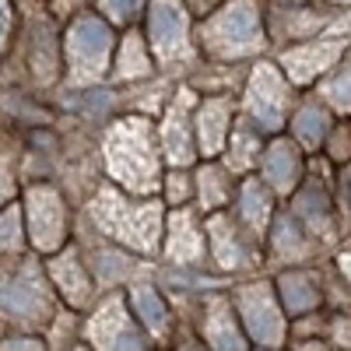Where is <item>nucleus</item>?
<instances>
[{
    "instance_id": "obj_1",
    "label": "nucleus",
    "mask_w": 351,
    "mask_h": 351,
    "mask_svg": "<svg viewBox=\"0 0 351 351\" xmlns=\"http://www.w3.org/2000/svg\"><path fill=\"white\" fill-rule=\"evenodd\" d=\"M106 165L112 180L130 193H155L162 183L155 127L141 116L120 120L106 137Z\"/></svg>"
},
{
    "instance_id": "obj_2",
    "label": "nucleus",
    "mask_w": 351,
    "mask_h": 351,
    "mask_svg": "<svg viewBox=\"0 0 351 351\" xmlns=\"http://www.w3.org/2000/svg\"><path fill=\"white\" fill-rule=\"evenodd\" d=\"M92 218L102 232H109L112 239H120L141 253H152L158 246L162 232V208L158 200H127L116 190H102L92 204Z\"/></svg>"
},
{
    "instance_id": "obj_3",
    "label": "nucleus",
    "mask_w": 351,
    "mask_h": 351,
    "mask_svg": "<svg viewBox=\"0 0 351 351\" xmlns=\"http://www.w3.org/2000/svg\"><path fill=\"white\" fill-rule=\"evenodd\" d=\"M200 46L215 60H239L263 49V21L253 0H232L218 8L200 28Z\"/></svg>"
},
{
    "instance_id": "obj_4",
    "label": "nucleus",
    "mask_w": 351,
    "mask_h": 351,
    "mask_svg": "<svg viewBox=\"0 0 351 351\" xmlns=\"http://www.w3.org/2000/svg\"><path fill=\"white\" fill-rule=\"evenodd\" d=\"M67 64H71V81L88 84L106 74L109 53H112V32L109 25L95 14H81L71 32H67Z\"/></svg>"
},
{
    "instance_id": "obj_5",
    "label": "nucleus",
    "mask_w": 351,
    "mask_h": 351,
    "mask_svg": "<svg viewBox=\"0 0 351 351\" xmlns=\"http://www.w3.org/2000/svg\"><path fill=\"white\" fill-rule=\"evenodd\" d=\"M288 81L274 64H256L246 84V116L250 127L260 134H278L288 120Z\"/></svg>"
},
{
    "instance_id": "obj_6",
    "label": "nucleus",
    "mask_w": 351,
    "mask_h": 351,
    "mask_svg": "<svg viewBox=\"0 0 351 351\" xmlns=\"http://www.w3.org/2000/svg\"><path fill=\"white\" fill-rule=\"evenodd\" d=\"M236 313L243 316L246 337L260 348H281L285 341V306H278L271 285H243L236 291Z\"/></svg>"
},
{
    "instance_id": "obj_7",
    "label": "nucleus",
    "mask_w": 351,
    "mask_h": 351,
    "mask_svg": "<svg viewBox=\"0 0 351 351\" xmlns=\"http://www.w3.org/2000/svg\"><path fill=\"white\" fill-rule=\"evenodd\" d=\"M25 215H28V236H32L36 250H43V253L60 250V243L67 239V208H64L60 193L46 183L32 186L28 190Z\"/></svg>"
},
{
    "instance_id": "obj_8",
    "label": "nucleus",
    "mask_w": 351,
    "mask_h": 351,
    "mask_svg": "<svg viewBox=\"0 0 351 351\" xmlns=\"http://www.w3.org/2000/svg\"><path fill=\"white\" fill-rule=\"evenodd\" d=\"M148 43L158 60H186L190 56V25L183 0H152L148 8Z\"/></svg>"
},
{
    "instance_id": "obj_9",
    "label": "nucleus",
    "mask_w": 351,
    "mask_h": 351,
    "mask_svg": "<svg viewBox=\"0 0 351 351\" xmlns=\"http://www.w3.org/2000/svg\"><path fill=\"white\" fill-rule=\"evenodd\" d=\"M0 309L18 319H39V313H46V291L32 267H0Z\"/></svg>"
},
{
    "instance_id": "obj_10",
    "label": "nucleus",
    "mask_w": 351,
    "mask_h": 351,
    "mask_svg": "<svg viewBox=\"0 0 351 351\" xmlns=\"http://www.w3.org/2000/svg\"><path fill=\"white\" fill-rule=\"evenodd\" d=\"M193 95L183 92L176 95L165 109V120H162V152L165 158L180 169V165H190L197 158V134H193Z\"/></svg>"
},
{
    "instance_id": "obj_11",
    "label": "nucleus",
    "mask_w": 351,
    "mask_h": 351,
    "mask_svg": "<svg viewBox=\"0 0 351 351\" xmlns=\"http://www.w3.org/2000/svg\"><path fill=\"white\" fill-rule=\"evenodd\" d=\"M88 337L95 348H148V334H144L134 316L127 313L123 299H109L88 324Z\"/></svg>"
},
{
    "instance_id": "obj_12",
    "label": "nucleus",
    "mask_w": 351,
    "mask_h": 351,
    "mask_svg": "<svg viewBox=\"0 0 351 351\" xmlns=\"http://www.w3.org/2000/svg\"><path fill=\"white\" fill-rule=\"evenodd\" d=\"M341 56H344V39H316V43H302L295 49H285L281 67L295 84H309L313 77L327 74Z\"/></svg>"
},
{
    "instance_id": "obj_13",
    "label": "nucleus",
    "mask_w": 351,
    "mask_h": 351,
    "mask_svg": "<svg viewBox=\"0 0 351 351\" xmlns=\"http://www.w3.org/2000/svg\"><path fill=\"white\" fill-rule=\"evenodd\" d=\"M228 127H232V99L211 95L193 109V134H197V155L215 158L228 144Z\"/></svg>"
},
{
    "instance_id": "obj_14",
    "label": "nucleus",
    "mask_w": 351,
    "mask_h": 351,
    "mask_svg": "<svg viewBox=\"0 0 351 351\" xmlns=\"http://www.w3.org/2000/svg\"><path fill=\"white\" fill-rule=\"evenodd\" d=\"M208 239H211V256L218 260V267L225 271H239V267H250L253 263V253L243 239V232H236V225H232L228 215L221 211H211L208 218Z\"/></svg>"
},
{
    "instance_id": "obj_15",
    "label": "nucleus",
    "mask_w": 351,
    "mask_h": 351,
    "mask_svg": "<svg viewBox=\"0 0 351 351\" xmlns=\"http://www.w3.org/2000/svg\"><path fill=\"white\" fill-rule=\"evenodd\" d=\"M165 256L176 260V263H197L204 256V228L197 225L193 211H186V204H180V208L169 215Z\"/></svg>"
},
{
    "instance_id": "obj_16",
    "label": "nucleus",
    "mask_w": 351,
    "mask_h": 351,
    "mask_svg": "<svg viewBox=\"0 0 351 351\" xmlns=\"http://www.w3.org/2000/svg\"><path fill=\"white\" fill-rule=\"evenodd\" d=\"M260 165H263V180H267L278 193H291L299 186V176H302V155H299V148L291 141H285V137H278L267 152H263V158H260Z\"/></svg>"
},
{
    "instance_id": "obj_17",
    "label": "nucleus",
    "mask_w": 351,
    "mask_h": 351,
    "mask_svg": "<svg viewBox=\"0 0 351 351\" xmlns=\"http://www.w3.org/2000/svg\"><path fill=\"white\" fill-rule=\"evenodd\" d=\"M204 341H208L211 348H250V337L246 330H239L236 324V306H232L228 299L215 295L208 302V316H204Z\"/></svg>"
},
{
    "instance_id": "obj_18",
    "label": "nucleus",
    "mask_w": 351,
    "mask_h": 351,
    "mask_svg": "<svg viewBox=\"0 0 351 351\" xmlns=\"http://www.w3.org/2000/svg\"><path fill=\"white\" fill-rule=\"evenodd\" d=\"M278 288H281V306L285 313L299 316V313H309L319 306V288H316V278L306 274V271H285L278 278Z\"/></svg>"
},
{
    "instance_id": "obj_19",
    "label": "nucleus",
    "mask_w": 351,
    "mask_h": 351,
    "mask_svg": "<svg viewBox=\"0 0 351 351\" xmlns=\"http://www.w3.org/2000/svg\"><path fill=\"white\" fill-rule=\"evenodd\" d=\"M295 218H302V225L319 239H334V215H330V200L324 190H302L295 197Z\"/></svg>"
},
{
    "instance_id": "obj_20",
    "label": "nucleus",
    "mask_w": 351,
    "mask_h": 351,
    "mask_svg": "<svg viewBox=\"0 0 351 351\" xmlns=\"http://www.w3.org/2000/svg\"><path fill=\"white\" fill-rule=\"evenodd\" d=\"M130 302H134V316L141 319V327L148 330V334L162 337V334L169 330V306H165V299L158 295L155 285H137L134 295H130Z\"/></svg>"
},
{
    "instance_id": "obj_21",
    "label": "nucleus",
    "mask_w": 351,
    "mask_h": 351,
    "mask_svg": "<svg viewBox=\"0 0 351 351\" xmlns=\"http://www.w3.org/2000/svg\"><path fill=\"white\" fill-rule=\"evenodd\" d=\"M239 218L250 228V236H263L271 221V193L263 190L260 180H246L239 190Z\"/></svg>"
},
{
    "instance_id": "obj_22",
    "label": "nucleus",
    "mask_w": 351,
    "mask_h": 351,
    "mask_svg": "<svg viewBox=\"0 0 351 351\" xmlns=\"http://www.w3.org/2000/svg\"><path fill=\"white\" fill-rule=\"evenodd\" d=\"M193 190L200 197V208L208 211V215L211 211H221L225 204H228V197H232V176H228V169L204 165L197 172V180H193Z\"/></svg>"
},
{
    "instance_id": "obj_23",
    "label": "nucleus",
    "mask_w": 351,
    "mask_h": 351,
    "mask_svg": "<svg viewBox=\"0 0 351 351\" xmlns=\"http://www.w3.org/2000/svg\"><path fill=\"white\" fill-rule=\"evenodd\" d=\"M53 278H56V285H60V291L67 295V302H74V306H81L88 295H92V281H88V274L81 271V260L71 256V253L53 260Z\"/></svg>"
},
{
    "instance_id": "obj_24",
    "label": "nucleus",
    "mask_w": 351,
    "mask_h": 351,
    "mask_svg": "<svg viewBox=\"0 0 351 351\" xmlns=\"http://www.w3.org/2000/svg\"><path fill=\"white\" fill-rule=\"evenodd\" d=\"M291 127H295V137L306 144V148H319V144L327 141V134H330V112L324 106H316V102H306L295 112Z\"/></svg>"
},
{
    "instance_id": "obj_25",
    "label": "nucleus",
    "mask_w": 351,
    "mask_h": 351,
    "mask_svg": "<svg viewBox=\"0 0 351 351\" xmlns=\"http://www.w3.org/2000/svg\"><path fill=\"white\" fill-rule=\"evenodd\" d=\"M148 71H152V56H148V46H144V39H141L137 32L123 36L120 53H116V77L130 81V77H144Z\"/></svg>"
},
{
    "instance_id": "obj_26",
    "label": "nucleus",
    "mask_w": 351,
    "mask_h": 351,
    "mask_svg": "<svg viewBox=\"0 0 351 351\" xmlns=\"http://www.w3.org/2000/svg\"><path fill=\"white\" fill-rule=\"evenodd\" d=\"M228 148V169H250L253 162H260V130L239 123L236 130H232V144H225Z\"/></svg>"
},
{
    "instance_id": "obj_27",
    "label": "nucleus",
    "mask_w": 351,
    "mask_h": 351,
    "mask_svg": "<svg viewBox=\"0 0 351 351\" xmlns=\"http://www.w3.org/2000/svg\"><path fill=\"white\" fill-rule=\"evenodd\" d=\"M274 253L285 260H299L309 253V243L302 239V228H299L295 215H281L274 221Z\"/></svg>"
},
{
    "instance_id": "obj_28",
    "label": "nucleus",
    "mask_w": 351,
    "mask_h": 351,
    "mask_svg": "<svg viewBox=\"0 0 351 351\" xmlns=\"http://www.w3.org/2000/svg\"><path fill=\"white\" fill-rule=\"evenodd\" d=\"M324 95L337 112H351V56L341 64L337 74H330V81L324 84Z\"/></svg>"
},
{
    "instance_id": "obj_29",
    "label": "nucleus",
    "mask_w": 351,
    "mask_h": 351,
    "mask_svg": "<svg viewBox=\"0 0 351 351\" xmlns=\"http://www.w3.org/2000/svg\"><path fill=\"white\" fill-rule=\"evenodd\" d=\"M165 197L172 208H180V204H186L193 197V176L186 172H169L165 176Z\"/></svg>"
},
{
    "instance_id": "obj_30",
    "label": "nucleus",
    "mask_w": 351,
    "mask_h": 351,
    "mask_svg": "<svg viewBox=\"0 0 351 351\" xmlns=\"http://www.w3.org/2000/svg\"><path fill=\"white\" fill-rule=\"evenodd\" d=\"M102 11L112 18V21H130L141 8H144V0H99Z\"/></svg>"
},
{
    "instance_id": "obj_31",
    "label": "nucleus",
    "mask_w": 351,
    "mask_h": 351,
    "mask_svg": "<svg viewBox=\"0 0 351 351\" xmlns=\"http://www.w3.org/2000/svg\"><path fill=\"white\" fill-rule=\"evenodd\" d=\"M18 211L14 208H8L4 215H0V253H4V250H11L14 243H18Z\"/></svg>"
},
{
    "instance_id": "obj_32",
    "label": "nucleus",
    "mask_w": 351,
    "mask_h": 351,
    "mask_svg": "<svg viewBox=\"0 0 351 351\" xmlns=\"http://www.w3.org/2000/svg\"><path fill=\"white\" fill-rule=\"evenodd\" d=\"M330 158H337V162H348L351 158V134L348 130H337L330 137Z\"/></svg>"
},
{
    "instance_id": "obj_33",
    "label": "nucleus",
    "mask_w": 351,
    "mask_h": 351,
    "mask_svg": "<svg viewBox=\"0 0 351 351\" xmlns=\"http://www.w3.org/2000/svg\"><path fill=\"white\" fill-rule=\"evenodd\" d=\"M341 211H344L348 221H351V169L341 176Z\"/></svg>"
},
{
    "instance_id": "obj_34",
    "label": "nucleus",
    "mask_w": 351,
    "mask_h": 351,
    "mask_svg": "<svg viewBox=\"0 0 351 351\" xmlns=\"http://www.w3.org/2000/svg\"><path fill=\"white\" fill-rule=\"evenodd\" d=\"M8 193H11V169L8 162H0V204L8 200Z\"/></svg>"
},
{
    "instance_id": "obj_35",
    "label": "nucleus",
    "mask_w": 351,
    "mask_h": 351,
    "mask_svg": "<svg viewBox=\"0 0 351 351\" xmlns=\"http://www.w3.org/2000/svg\"><path fill=\"white\" fill-rule=\"evenodd\" d=\"M0 348H14L18 351V348H43V344H39V337H11V341H4Z\"/></svg>"
},
{
    "instance_id": "obj_36",
    "label": "nucleus",
    "mask_w": 351,
    "mask_h": 351,
    "mask_svg": "<svg viewBox=\"0 0 351 351\" xmlns=\"http://www.w3.org/2000/svg\"><path fill=\"white\" fill-rule=\"evenodd\" d=\"M71 4H77V8H88V0H53L56 14H71V11H74Z\"/></svg>"
},
{
    "instance_id": "obj_37",
    "label": "nucleus",
    "mask_w": 351,
    "mask_h": 351,
    "mask_svg": "<svg viewBox=\"0 0 351 351\" xmlns=\"http://www.w3.org/2000/svg\"><path fill=\"white\" fill-rule=\"evenodd\" d=\"M8 18H11V8H8V0H0V36H4V28H8Z\"/></svg>"
},
{
    "instance_id": "obj_38",
    "label": "nucleus",
    "mask_w": 351,
    "mask_h": 351,
    "mask_svg": "<svg viewBox=\"0 0 351 351\" xmlns=\"http://www.w3.org/2000/svg\"><path fill=\"white\" fill-rule=\"evenodd\" d=\"M341 274L351 281V253H344V256H341Z\"/></svg>"
},
{
    "instance_id": "obj_39",
    "label": "nucleus",
    "mask_w": 351,
    "mask_h": 351,
    "mask_svg": "<svg viewBox=\"0 0 351 351\" xmlns=\"http://www.w3.org/2000/svg\"><path fill=\"white\" fill-rule=\"evenodd\" d=\"M334 4H351V0H334Z\"/></svg>"
}]
</instances>
